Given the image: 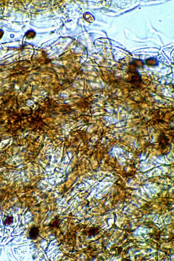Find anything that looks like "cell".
<instances>
[{"mask_svg": "<svg viewBox=\"0 0 174 261\" xmlns=\"http://www.w3.org/2000/svg\"><path fill=\"white\" fill-rule=\"evenodd\" d=\"M30 237L32 239L35 240L39 235V228L37 227L33 226L32 227L29 232Z\"/></svg>", "mask_w": 174, "mask_h": 261, "instance_id": "obj_1", "label": "cell"}]
</instances>
